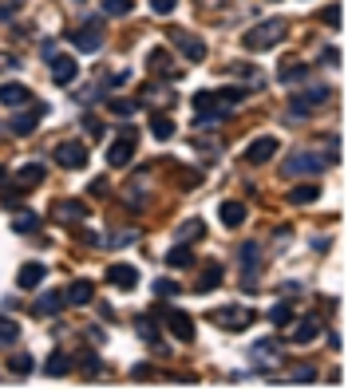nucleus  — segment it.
Returning a JSON list of instances; mask_svg holds the SVG:
<instances>
[{"label":"nucleus","instance_id":"1","mask_svg":"<svg viewBox=\"0 0 348 391\" xmlns=\"http://www.w3.org/2000/svg\"><path fill=\"white\" fill-rule=\"evenodd\" d=\"M285 32H289V24H285V20H265V24H257L253 32H246V47H250V52L277 47L285 40Z\"/></svg>","mask_w":348,"mask_h":391},{"label":"nucleus","instance_id":"2","mask_svg":"<svg viewBox=\"0 0 348 391\" xmlns=\"http://www.w3.org/2000/svg\"><path fill=\"white\" fill-rule=\"evenodd\" d=\"M194 111H198V126H218L230 107L218 91H194Z\"/></svg>","mask_w":348,"mask_h":391},{"label":"nucleus","instance_id":"3","mask_svg":"<svg viewBox=\"0 0 348 391\" xmlns=\"http://www.w3.org/2000/svg\"><path fill=\"white\" fill-rule=\"evenodd\" d=\"M320 170H325V158H320V155H313V150L289 155V158H285V166H281V174H285V178H301V174H320Z\"/></svg>","mask_w":348,"mask_h":391},{"label":"nucleus","instance_id":"4","mask_svg":"<svg viewBox=\"0 0 348 391\" xmlns=\"http://www.w3.org/2000/svg\"><path fill=\"white\" fill-rule=\"evenodd\" d=\"M171 40L178 44V52H182V56H186L190 63H202V60H206V40L190 36L186 28H171Z\"/></svg>","mask_w":348,"mask_h":391},{"label":"nucleus","instance_id":"5","mask_svg":"<svg viewBox=\"0 0 348 391\" xmlns=\"http://www.w3.org/2000/svg\"><path fill=\"white\" fill-rule=\"evenodd\" d=\"M214 320H218L226 332H241V328H250L253 324V313L250 309H241V304H230V309H218Z\"/></svg>","mask_w":348,"mask_h":391},{"label":"nucleus","instance_id":"6","mask_svg":"<svg viewBox=\"0 0 348 391\" xmlns=\"http://www.w3.org/2000/svg\"><path fill=\"white\" fill-rule=\"evenodd\" d=\"M56 162H60V166H67V170H83V166H87V146H83V142H60V146H56Z\"/></svg>","mask_w":348,"mask_h":391},{"label":"nucleus","instance_id":"7","mask_svg":"<svg viewBox=\"0 0 348 391\" xmlns=\"http://www.w3.org/2000/svg\"><path fill=\"white\" fill-rule=\"evenodd\" d=\"M135 158V131H123L119 139L111 142V150H107V162L111 166H127Z\"/></svg>","mask_w":348,"mask_h":391},{"label":"nucleus","instance_id":"8","mask_svg":"<svg viewBox=\"0 0 348 391\" xmlns=\"http://www.w3.org/2000/svg\"><path fill=\"white\" fill-rule=\"evenodd\" d=\"M162 320H166V328L174 332V336H178V340H194V320H190L186 313H182V309H162Z\"/></svg>","mask_w":348,"mask_h":391},{"label":"nucleus","instance_id":"9","mask_svg":"<svg viewBox=\"0 0 348 391\" xmlns=\"http://www.w3.org/2000/svg\"><path fill=\"white\" fill-rule=\"evenodd\" d=\"M277 150H281V142L273 139V135H261V139H253V142H250V150H246V158L261 166V162H269V158L277 155Z\"/></svg>","mask_w":348,"mask_h":391},{"label":"nucleus","instance_id":"10","mask_svg":"<svg viewBox=\"0 0 348 391\" xmlns=\"http://www.w3.org/2000/svg\"><path fill=\"white\" fill-rule=\"evenodd\" d=\"M0 103H4V107H28L32 91L24 83H0Z\"/></svg>","mask_w":348,"mask_h":391},{"label":"nucleus","instance_id":"11","mask_svg":"<svg viewBox=\"0 0 348 391\" xmlns=\"http://www.w3.org/2000/svg\"><path fill=\"white\" fill-rule=\"evenodd\" d=\"M107 281L115 284V289H135V284H139V269H135V265H123V261H119V265L107 269Z\"/></svg>","mask_w":348,"mask_h":391},{"label":"nucleus","instance_id":"12","mask_svg":"<svg viewBox=\"0 0 348 391\" xmlns=\"http://www.w3.org/2000/svg\"><path fill=\"white\" fill-rule=\"evenodd\" d=\"M76 76H79V63L76 60H67V56H56V60H52V79H56L60 87L76 83Z\"/></svg>","mask_w":348,"mask_h":391},{"label":"nucleus","instance_id":"13","mask_svg":"<svg viewBox=\"0 0 348 391\" xmlns=\"http://www.w3.org/2000/svg\"><path fill=\"white\" fill-rule=\"evenodd\" d=\"M52 214H56L60 221H83L87 218V205L79 202V198H63V202L52 205Z\"/></svg>","mask_w":348,"mask_h":391},{"label":"nucleus","instance_id":"14","mask_svg":"<svg viewBox=\"0 0 348 391\" xmlns=\"http://www.w3.org/2000/svg\"><path fill=\"white\" fill-rule=\"evenodd\" d=\"M44 277H47V269L40 265V261H28V265H20V273H16V284H20V289H36Z\"/></svg>","mask_w":348,"mask_h":391},{"label":"nucleus","instance_id":"15","mask_svg":"<svg viewBox=\"0 0 348 391\" xmlns=\"http://www.w3.org/2000/svg\"><path fill=\"white\" fill-rule=\"evenodd\" d=\"M95 297V284L91 281H72L63 289V304H87Z\"/></svg>","mask_w":348,"mask_h":391},{"label":"nucleus","instance_id":"16","mask_svg":"<svg viewBox=\"0 0 348 391\" xmlns=\"http://www.w3.org/2000/svg\"><path fill=\"white\" fill-rule=\"evenodd\" d=\"M99 40H103V32L95 28V24H87V28H76V32H72V44H76L79 52H95V47H99Z\"/></svg>","mask_w":348,"mask_h":391},{"label":"nucleus","instance_id":"17","mask_svg":"<svg viewBox=\"0 0 348 391\" xmlns=\"http://www.w3.org/2000/svg\"><path fill=\"white\" fill-rule=\"evenodd\" d=\"M218 218H221V225H226V230H237V225L246 221V205H241V202H221Z\"/></svg>","mask_w":348,"mask_h":391},{"label":"nucleus","instance_id":"18","mask_svg":"<svg viewBox=\"0 0 348 391\" xmlns=\"http://www.w3.org/2000/svg\"><path fill=\"white\" fill-rule=\"evenodd\" d=\"M60 309H63V293H44V297H36V304H32L36 316H56Z\"/></svg>","mask_w":348,"mask_h":391},{"label":"nucleus","instance_id":"19","mask_svg":"<svg viewBox=\"0 0 348 391\" xmlns=\"http://www.w3.org/2000/svg\"><path fill=\"white\" fill-rule=\"evenodd\" d=\"M44 166L40 162H28V166H20V174H16V182H20V190H32L36 182H44Z\"/></svg>","mask_w":348,"mask_h":391},{"label":"nucleus","instance_id":"20","mask_svg":"<svg viewBox=\"0 0 348 391\" xmlns=\"http://www.w3.org/2000/svg\"><path fill=\"white\" fill-rule=\"evenodd\" d=\"M135 332H139L151 348H162V336H158V328H155V320H151V316H135Z\"/></svg>","mask_w":348,"mask_h":391},{"label":"nucleus","instance_id":"21","mask_svg":"<svg viewBox=\"0 0 348 391\" xmlns=\"http://www.w3.org/2000/svg\"><path fill=\"white\" fill-rule=\"evenodd\" d=\"M44 372L47 376H67V372H72V356H67V352H52V356H47V364H44Z\"/></svg>","mask_w":348,"mask_h":391},{"label":"nucleus","instance_id":"22","mask_svg":"<svg viewBox=\"0 0 348 391\" xmlns=\"http://www.w3.org/2000/svg\"><path fill=\"white\" fill-rule=\"evenodd\" d=\"M36 119H40V111H24V115H16L12 123H8V131L24 139V135H32V131H36Z\"/></svg>","mask_w":348,"mask_h":391},{"label":"nucleus","instance_id":"23","mask_svg":"<svg viewBox=\"0 0 348 391\" xmlns=\"http://www.w3.org/2000/svg\"><path fill=\"white\" fill-rule=\"evenodd\" d=\"M316 332H320V320L316 316H309V320H301L297 328H293V344H309Z\"/></svg>","mask_w":348,"mask_h":391},{"label":"nucleus","instance_id":"24","mask_svg":"<svg viewBox=\"0 0 348 391\" xmlns=\"http://www.w3.org/2000/svg\"><path fill=\"white\" fill-rule=\"evenodd\" d=\"M221 284V265H206L202 277H198V293H214Z\"/></svg>","mask_w":348,"mask_h":391},{"label":"nucleus","instance_id":"25","mask_svg":"<svg viewBox=\"0 0 348 391\" xmlns=\"http://www.w3.org/2000/svg\"><path fill=\"white\" fill-rule=\"evenodd\" d=\"M305 76H309V63H289V60H285L281 71H277L281 83H297V79H305Z\"/></svg>","mask_w":348,"mask_h":391},{"label":"nucleus","instance_id":"26","mask_svg":"<svg viewBox=\"0 0 348 391\" xmlns=\"http://www.w3.org/2000/svg\"><path fill=\"white\" fill-rule=\"evenodd\" d=\"M320 198V186H293L289 190V202L293 205H309V202H316Z\"/></svg>","mask_w":348,"mask_h":391},{"label":"nucleus","instance_id":"27","mask_svg":"<svg viewBox=\"0 0 348 391\" xmlns=\"http://www.w3.org/2000/svg\"><path fill=\"white\" fill-rule=\"evenodd\" d=\"M166 265L171 269H186V265H194V253H190L186 245H174V249L166 253Z\"/></svg>","mask_w":348,"mask_h":391},{"label":"nucleus","instance_id":"28","mask_svg":"<svg viewBox=\"0 0 348 391\" xmlns=\"http://www.w3.org/2000/svg\"><path fill=\"white\" fill-rule=\"evenodd\" d=\"M151 135H155L158 142H166L174 135V123L166 119V115H155V119H151Z\"/></svg>","mask_w":348,"mask_h":391},{"label":"nucleus","instance_id":"29","mask_svg":"<svg viewBox=\"0 0 348 391\" xmlns=\"http://www.w3.org/2000/svg\"><path fill=\"white\" fill-rule=\"evenodd\" d=\"M269 320L277 324V328H285V324H293V304H273V313H269Z\"/></svg>","mask_w":348,"mask_h":391},{"label":"nucleus","instance_id":"30","mask_svg":"<svg viewBox=\"0 0 348 391\" xmlns=\"http://www.w3.org/2000/svg\"><path fill=\"white\" fill-rule=\"evenodd\" d=\"M12 340H20V324H16V320H4V316H0V348H4V344H12Z\"/></svg>","mask_w":348,"mask_h":391},{"label":"nucleus","instance_id":"31","mask_svg":"<svg viewBox=\"0 0 348 391\" xmlns=\"http://www.w3.org/2000/svg\"><path fill=\"white\" fill-rule=\"evenodd\" d=\"M202 234H206V225H202L198 218H194V221H182V225H178V237H182V241H190V237L198 241Z\"/></svg>","mask_w":348,"mask_h":391},{"label":"nucleus","instance_id":"32","mask_svg":"<svg viewBox=\"0 0 348 391\" xmlns=\"http://www.w3.org/2000/svg\"><path fill=\"white\" fill-rule=\"evenodd\" d=\"M313 379H316V368H309V364H301V368L289 372V383H313Z\"/></svg>","mask_w":348,"mask_h":391},{"label":"nucleus","instance_id":"33","mask_svg":"<svg viewBox=\"0 0 348 391\" xmlns=\"http://www.w3.org/2000/svg\"><path fill=\"white\" fill-rule=\"evenodd\" d=\"M8 368H12L16 376H28L36 364H32V356H24V352H20V356H12V360H8Z\"/></svg>","mask_w":348,"mask_h":391},{"label":"nucleus","instance_id":"34","mask_svg":"<svg viewBox=\"0 0 348 391\" xmlns=\"http://www.w3.org/2000/svg\"><path fill=\"white\" fill-rule=\"evenodd\" d=\"M103 12L107 16H127L131 12V0H103Z\"/></svg>","mask_w":348,"mask_h":391},{"label":"nucleus","instance_id":"35","mask_svg":"<svg viewBox=\"0 0 348 391\" xmlns=\"http://www.w3.org/2000/svg\"><path fill=\"white\" fill-rule=\"evenodd\" d=\"M320 20H325L329 28H340V4H329V8L320 12Z\"/></svg>","mask_w":348,"mask_h":391},{"label":"nucleus","instance_id":"36","mask_svg":"<svg viewBox=\"0 0 348 391\" xmlns=\"http://www.w3.org/2000/svg\"><path fill=\"white\" fill-rule=\"evenodd\" d=\"M107 107H111V111H115V115H131V111L139 107V103H135V99H111Z\"/></svg>","mask_w":348,"mask_h":391},{"label":"nucleus","instance_id":"37","mask_svg":"<svg viewBox=\"0 0 348 391\" xmlns=\"http://www.w3.org/2000/svg\"><path fill=\"white\" fill-rule=\"evenodd\" d=\"M12 225L20 230V234H28V230H36V225H40V218H36V214H20V218H16Z\"/></svg>","mask_w":348,"mask_h":391},{"label":"nucleus","instance_id":"38","mask_svg":"<svg viewBox=\"0 0 348 391\" xmlns=\"http://www.w3.org/2000/svg\"><path fill=\"white\" fill-rule=\"evenodd\" d=\"M174 293H178V284L174 281H155V297L162 300V297H174Z\"/></svg>","mask_w":348,"mask_h":391},{"label":"nucleus","instance_id":"39","mask_svg":"<svg viewBox=\"0 0 348 391\" xmlns=\"http://www.w3.org/2000/svg\"><path fill=\"white\" fill-rule=\"evenodd\" d=\"M79 368H83L87 376H95V372H99V360H95V352H83V360H79Z\"/></svg>","mask_w":348,"mask_h":391},{"label":"nucleus","instance_id":"40","mask_svg":"<svg viewBox=\"0 0 348 391\" xmlns=\"http://www.w3.org/2000/svg\"><path fill=\"white\" fill-rule=\"evenodd\" d=\"M174 4H178V0H151V8H155L158 16H171V12H174Z\"/></svg>","mask_w":348,"mask_h":391},{"label":"nucleus","instance_id":"41","mask_svg":"<svg viewBox=\"0 0 348 391\" xmlns=\"http://www.w3.org/2000/svg\"><path fill=\"white\" fill-rule=\"evenodd\" d=\"M131 379H151V364H135V368H131Z\"/></svg>","mask_w":348,"mask_h":391},{"label":"nucleus","instance_id":"42","mask_svg":"<svg viewBox=\"0 0 348 391\" xmlns=\"http://www.w3.org/2000/svg\"><path fill=\"white\" fill-rule=\"evenodd\" d=\"M87 190H91L95 198H107V182H103V178H95V182H91Z\"/></svg>","mask_w":348,"mask_h":391},{"label":"nucleus","instance_id":"43","mask_svg":"<svg viewBox=\"0 0 348 391\" xmlns=\"http://www.w3.org/2000/svg\"><path fill=\"white\" fill-rule=\"evenodd\" d=\"M83 123H87V135H91V139L103 135V123H99V119H83Z\"/></svg>","mask_w":348,"mask_h":391},{"label":"nucleus","instance_id":"44","mask_svg":"<svg viewBox=\"0 0 348 391\" xmlns=\"http://www.w3.org/2000/svg\"><path fill=\"white\" fill-rule=\"evenodd\" d=\"M127 241H139V234L131 230V234H119V237H115V245H127Z\"/></svg>","mask_w":348,"mask_h":391},{"label":"nucleus","instance_id":"45","mask_svg":"<svg viewBox=\"0 0 348 391\" xmlns=\"http://www.w3.org/2000/svg\"><path fill=\"white\" fill-rule=\"evenodd\" d=\"M4 182H8V174H4V166H0V186H4Z\"/></svg>","mask_w":348,"mask_h":391}]
</instances>
